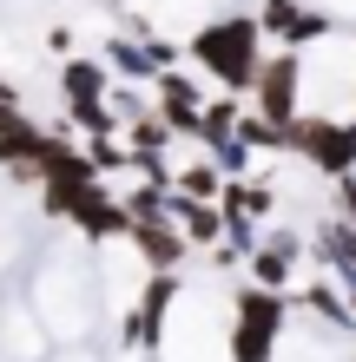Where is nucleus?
Here are the masks:
<instances>
[{"label": "nucleus", "instance_id": "3", "mask_svg": "<svg viewBox=\"0 0 356 362\" xmlns=\"http://www.w3.org/2000/svg\"><path fill=\"white\" fill-rule=\"evenodd\" d=\"M185 230H192V238H218V211H205V204H185Z\"/></svg>", "mask_w": 356, "mask_h": 362}, {"label": "nucleus", "instance_id": "2", "mask_svg": "<svg viewBox=\"0 0 356 362\" xmlns=\"http://www.w3.org/2000/svg\"><path fill=\"white\" fill-rule=\"evenodd\" d=\"M258 27L284 33V40H304V33H323V13H304V0H264Z\"/></svg>", "mask_w": 356, "mask_h": 362}, {"label": "nucleus", "instance_id": "1", "mask_svg": "<svg viewBox=\"0 0 356 362\" xmlns=\"http://www.w3.org/2000/svg\"><path fill=\"white\" fill-rule=\"evenodd\" d=\"M258 20H212L192 47H198V66L224 79V86H258V73H264V59H258Z\"/></svg>", "mask_w": 356, "mask_h": 362}]
</instances>
